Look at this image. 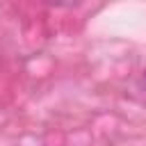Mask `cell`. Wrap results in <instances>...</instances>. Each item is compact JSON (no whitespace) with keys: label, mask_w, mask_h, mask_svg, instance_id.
<instances>
[{"label":"cell","mask_w":146,"mask_h":146,"mask_svg":"<svg viewBox=\"0 0 146 146\" xmlns=\"http://www.w3.org/2000/svg\"><path fill=\"white\" fill-rule=\"evenodd\" d=\"M144 80H146V71H144Z\"/></svg>","instance_id":"cell-1"}]
</instances>
